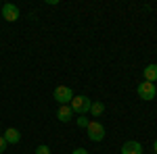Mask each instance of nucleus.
I'll return each instance as SVG.
<instances>
[{
	"label": "nucleus",
	"mask_w": 157,
	"mask_h": 154,
	"mask_svg": "<svg viewBox=\"0 0 157 154\" xmlns=\"http://www.w3.org/2000/svg\"><path fill=\"white\" fill-rule=\"evenodd\" d=\"M34 154H50V148L46 146V144H40V146L36 148V152H34Z\"/></svg>",
	"instance_id": "nucleus-12"
},
{
	"label": "nucleus",
	"mask_w": 157,
	"mask_h": 154,
	"mask_svg": "<svg viewBox=\"0 0 157 154\" xmlns=\"http://www.w3.org/2000/svg\"><path fill=\"white\" fill-rule=\"evenodd\" d=\"M88 123H90V119L86 117V115H80V117H78V127L86 129V127H88Z\"/></svg>",
	"instance_id": "nucleus-11"
},
{
	"label": "nucleus",
	"mask_w": 157,
	"mask_h": 154,
	"mask_svg": "<svg viewBox=\"0 0 157 154\" xmlns=\"http://www.w3.org/2000/svg\"><path fill=\"white\" fill-rule=\"evenodd\" d=\"M2 138H4L6 144H17L21 140V133H19V129H15V127H9V129L2 133Z\"/></svg>",
	"instance_id": "nucleus-8"
},
{
	"label": "nucleus",
	"mask_w": 157,
	"mask_h": 154,
	"mask_svg": "<svg viewBox=\"0 0 157 154\" xmlns=\"http://www.w3.org/2000/svg\"><path fill=\"white\" fill-rule=\"evenodd\" d=\"M153 150H155V154H157V140L153 142Z\"/></svg>",
	"instance_id": "nucleus-15"
},
{
	"label": "nucleus",
	"mask_w": 157,
	"mask_h": 154,
	"mask_svg": "<svg viewBox=\"0 0 157 154\" xmlns=\"http://www.w3.org/2000/svg\"><path fill=\"white\" fill-rule=\"evenodd\" d=\"M103 113H105V104H103L101 100L92 102V106H90V115H92V117H101Z\"/></svg>",
	"instance_id": "nucleus-10"
},
{
	"label": "nucleus",
	"mask_w": 157,
	"mask_h": 154,
	"mask_svg": "<svg viewBox=\"0 0 157 154\" xmlns=\"http://www.w3.org/2000/svg\"><path fill=\"white\" fill-rule=\"evenodd\" d=\"M71 154H88V150H86V148H75Z\"/></svg>",
	"instance_id": "nucleus-14"
},
{
	"label": "nucleus",
	"mask_w": 157,
	"mask_h": 154,
	"mask_svg": "<svg viewBox=\"0 0 157 154\" xmlns=\"http://www.w3.org/2000/svg\"><path fill=\"white\" fill-rule=\"evenodd\" d=\"M136 94H138V98H140V100H153V98L157 96L155 83H151V81L138 83V88H136Z\"/></svg>",
	"instance_id": "nucleus-4"
},
{
	"label": "nucleus",
	"mask_w": 157,
	"mask_h": 154,
	"mask_svg": "<svg viewBox=\"0 0 157 154\" xmlns=\"http://www.w3.org/2000/svg\"><path fill=\"white\" fill-rule=\"evenodd\" d=\"M69 106H71V110L75 115H88L90 113V106H92V100L88 96H73Z\"/></svg>",
	"instance_id": "nucleus-1"
},
{
	"label": "nucleus",
	"mask_w": 157,
	"mask_h": 154,
	"mask_svg": "<svg viewBox=\"0 0 157 154\" xmlns=\"http://www.w3.org/2000/svg\"><path fill=\"white\" fill-rule=\"evenodd\" d=\"M52 98L59 102V106H63V104H71L73 92H71V88H67V85H57L55 92H52Z\"/></svg>",
	"instance_id": "nucleus-2"
},
{
	"label": "nucleus",
	"mask_w": 157,
	"mask_h": 154,
	"mask_svg": "<svg viewBox=\"0 0 157 154\" xmlns=\"http://www.w3.org/2000/svg\"><path fill=\"white\" fill-rule=\"evenodd\" d=\"M4 150H6V142H4V138L0 135V154L4 152Z\"/></svg>",
	"instance_id": "nucleus-13"
},
{
	"label": "nucleus",
	"mask_w": 157,
	"mask_h": 154,
	"mask_svg": "<svg viewBox=\"0 0 157 154\" xmlns=\"http://www.w3.org/2000/svg\"><path fill=\"white\" fill-rule=\"evenodd\" d=\"M121 154H143V146H140V142L130 140L121 146Z\"/></svg>",
	"instance_id": "nucleus-6"
},
{
	"label": "nucleus",
	"mask_w": 157,
	"mask_h": 154,
	"mask_svg": "<svg viewBox=\"0 0 157 154\" xmlns=\"http://www.w3.org/2000/svg\"><path fill=\"white\" fill-rule=\"evenodd\" d=\"M86 133H88L90 142H103L105 140V127L98 121H90L88 127H86Z\"/></svg>",
	"instance_id": "nucleus-3"
},
{
	"label": "nucleus",
	"mask_w": 157,
	"mask_h": 154,
	"mask_svg": "<svg viewBox=\"0 0 157 154\" xmlns=\"http://www.w3.org/2000/svg\"><path fill=\"white\" fill-rule=\"evenodd\" d=\"M143 75H145V81L155 83L157 81V65H147L145 71H143Z\"/></svg>",
	"instance_id": "nucleus-9"
},
{
	"label": "nucleus",
	"mask_w": 157,
	"mask_h": 154,
	"mask_svg": "<svg viewBox=\"0 0 157 154\" xmlns=\"http://www.w3.org/2000/svg\"><path fill=\"white\" fill-rule=\"evenodd\" d=\"M57 119H59L61 123H69L73 119V110L69 104H63V106H59V110H57Z\"/></svg>",
	"instance_id": "nucleus-7"
},
{
	"label": "nucleus",
	"mask_w": 157,
	"mask_h": 154,
	"mask_svg": "<svg viewBox=\"0 0 157 154\" xmlns=\"http://www.w3.org/2000/svg\"><path fill=\"white\" fill-rule=\"evenodd\" d=\"M19 15H21V13H19V6H17V4H13V2H4V4H2V17H4L9 23H15V21L19 19Z\"/></svg>",
	"instance_id": "nucleus-5"
}]
</instances>
